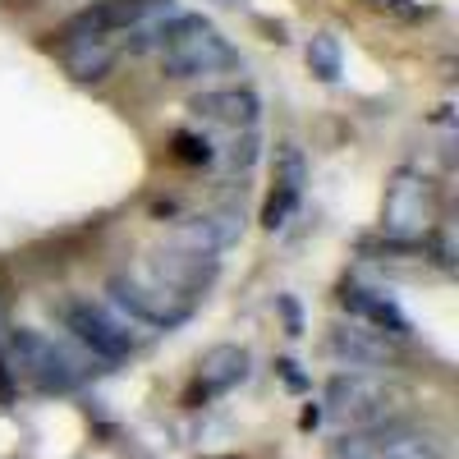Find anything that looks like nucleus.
Listing matches in <instances>:
<instances>
[{"label": "nucleus", "instance_id": "3", "mask_svg": "<svg viewBox=\"0 0 459 459\" xmlns=\"http://www.w3.org/2000/svg\"><path fill=\"white\" fill-rule=\"evenodd\" d=\"M60 322H65V331L83 344V350L92 354V359H101V363H120V359H129L138 344H143V335L110 308V303L101 299H65L60 303Z\"/></svg>", "mask_w": 459, "mask_h": 459}, {"label": "nucleus", "instance_id": "13", "mask_svg": "<svg viewBox=\"0 0 459 459\" xmlns=\"http://www.w3.org/2000/svg\"><path fill=\"white\" fill-rule=\"evenodd\" d=\"M244 377H248V354L239 350V344H216V350H207L203 363H198V386H203V395L235 391Z\"/></svg>", "mask_w": 459, "mask_h": 459}, {"label": "nucleus", "instance_id": "15", "mask_svg": "<svg viewBox=\"0 0 459 459\" xmlns=\"http://www.w3.org/2000/svg\"><path fill=\"white\" fill-rule=\"evenodd\" d=\"M216 143L207 134H194V129H179L175 134V157L188 161V166H216Z\"/></svg>", "mask_w": 459, "mask_h": 459}, {"label": "nucleus", "instance_id": "6", "mask_svg": "<svg viewBox=\"0 0 459 459\" xmlns=\"http://www.w3.org/2000/svg\"><path fill=\"white\" fill-rule=\"evenodd\" d=\"M152 5H157V0H92L88 10H79V14L60 28L56 42H69V37H106V42L120 47V37H125Z\"/></svg>", "mask_w": 459, "mask_h": 459}, {"label": "nucleus", "instance_id": "11", "mask_svg": "<svg viewBox=\"0 0 459 459\" xmlns=\"http://www.w3.org/2000/svg\"><path fill=\"white\" fill-rule=\"evenodd\" d=\"M65 69L74 74L79 83H101L106 74L120 60V47L106 42V37H69V42H56Z\"/></svg>", "mask_w": 459, "mask_h": 459}, {"label": "nucleus", "instance_id": "12", "mask_svg": "<svg viewBox=\"0 0 459 459\" xmlns=\"http://www.w3.org/2000/svg\"><path fill=\"white\" fill-rule=\"evenodd\" d=\"M344 308H350L354 317H363L372 331L381 335H409V317L395 308V303L386 294H377V290H363V285H344Z\"/></svg>", "mask_w": 459, "mask_h": 459}, {"label": "nucleus", "instance_id": "9", "mask_svg": "<svg viewBox=\"0 0 459 459\" xmlns=\"http://www.w3.org/2000/svg\"><path fill=\"white\" fill-rule=\"evenodd\" d=\"M188 110L207 125H225V129H257L262 101L253 88H207L188 101Z\"/></svg>", "mask_w": 459, "mask_h": 459}, {"label": "nucleus", "instance_id": "5", "mask_svg": "<svg viewBox=\"0 0 459 459\" xmlns=\"http://www.w3.org/2000/svg\"><path fill=\"white\" fill-rule=\"evenodd\" d=\"M391 400L395 386L377 372H335L331 386H326V413L340 418L344 428H377V423H391Z\"/></svg>", "mask_w": 459, "mask_h": 459}, {"label": "nucleus", "instance_id": "16", "mask_svg": "<svg viewBox=\"0 0 459 459\" xmlns=\"http://www.w3.org/2000/svg\"><path fill=\"white\" fill-rule=\"evenodd\" d=\"M308 60H313V69L322 74V79H335L340 74V47H335V37H313V47H308Z\"/></svg>", "mask_w": 459, "mask_h": 459}, {"label": "nucleus", "instance_id": "14", "mask_svg": "<svg viewBox=\"0 0 459 459\" xmlns=\"http://www.w3.org/2000/svg\"><path fill=\"white\" fill-rule=\"evenodd\" d=\"M331 350L340 359H350V368H377V363H386V335L381 331H368V326H340L331 335Z\"/></svg>", "mask_w": 459, "mask_h": 459}, {"label": "nucleus", "instance_id": "4", "mask_svg": "<svg viewBox=\"0 0 459 459\" xmlns=\"http://www.w3.org/2000/svg\"><path fill=\"white\" fill-rule=\"evenodd\" d=\"M10 368H14V377H28L37 391H74L88 377V368L60 340L32 331V326H19L10 335Z\"/></svg>", "mask_w": 459, "mask_h": 459}, {"label": "nucleus", "instance_id": "8", "mask_svg": "<svg viewBox=\"0 0 459 459\" xmlns=\"http://www.w3.org/2000/svg\"><path fill=\"white\" fill-rule=\"evenodd\" d=\"M432 221V188L428 179H418V175H395V184L386 188V230L400 239H413V235H423Z\"/></svg>", "mask_w": 459, "mask_h": 459}, {"label": "nucleus", "instance_id": "10", "mask_svg": "<svg viewBox=\"0 0 459 459\" xmlns=\"http://www.w3.org/2000/svg\"><path fill=\"white\" fill-rule=\"evenodd\" d=\"M239 235H244V212L225 207V212H203V216H194V221H184L179 235H175V244L216 257V253H225L230 244H235Z\"/></svg>", "mask_w": 459, "mask_h": 459}, {"label": "nucleus", "instance_id": "1", "mask_svg": "<svg viewBox=\"0 0 459 459\" xmlns=\"http://www.w3.org/2000/svg\"><path fill=\"white\" fill-rule=\"evenodd\" d=\"M106 303L120 313L143 340L157 331H175L194 317L198 299H188L179 290H170L166 281H157L147 266H134V272H115L106 281Z\"/></svg>", "mask_w": 459, "mask_h": 459}, {"label": "nucleus", "instance_id": "17", "mask_svg": "<svg viewBox=\"0 0 459 459\" xmlns=\"http://www.w3.org/2000/svg\"><path fill=\"white\" fill-rule=\"evenodd\" d=\"M372 5H381V10H395V14H404V19H418V14H423L418 5H404V0H372Z\"/></svg>", "mask_w": 459, "mask_h": 459}, {"label": "nucleus", "instance_id": "7", "mask_svg": "<svg viewBox=\"0 0 459 459\" xmlns=\"http://www.w3.org/2000/svg\"><path fill=\"white\" fill-rule=\"evenodd\" d=\"M143 266H147L157 281H166L170 290L188 294V299H198V294L216 281V257H212V253H194V248H184V244L147 253Z\"/></svg>", "mask_w": 459, "mask_h": 459}, {"label": "nucleus", "instance_id": "2", "mask_svg": "<svg viewBox=\"0 0 459 459\" xmlns=\"http://www.w3.org/2000/svg\"><path fill=\"white\" fill-rule=\"evenodd\" d=\"M235 65H239L235 47H230L212 23H203L194 14H184L170 28V37L161 42V74H166V79H175V83L216 79V74L235 69Z\"/></svg>", "mask_w": 459, "mask_h": 459}]
</instances>
